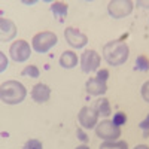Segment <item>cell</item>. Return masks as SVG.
Here are the masks:
<instances>
[{"instance_id":"obj_1","label":"cell","mask_w":149,"mask_h":149,"mask_svg":"<svg viewBox=\"0 0 149 149\" xmlns=\"http://www.w3.org/2000/svg\"><path fill=\"white\" fill-rule=\"evenodd\" d=\"M130 57V48L122 40H110L103 46V58L109 66H122Z\"/></svg>"},{"instance_id":"obj_2","label":"cell","mask_w":149,"mask_h":149,"mask_svg":"<svg viewBox=\"0 0 149 149\" xmlns=\"http://www.w3.org/2000/svg\"><path fill=\"white\" fill-rule=\"evenodd\" d=\"M27 90L18 81H6L0 86V98L5 104H19L26 100Z\"/></svg>"},{"instance_id":"obj_3","label":"cell","mask_w":149,"mask_h":149,"mask_svg":"<svg viewBox=\"0 0 149 149\" xmlns=\"http://www.w3.org/2000/svg\"><path fill=\"white\" fill-rule=\"evenodd\" d=\"M58 43V36L54 31H40L33 36L31 48L37 54H46Z\"/></svg>"},{"instance_id":"obj_4","label":"cell","mask_w":149,"mask_h":149,"mask_svg":"<svg viewBox=\"0 0 149 149\" xmlns=\"http://www.w3.org/2000/svg\"><path fill=\"white\" fill-rule=\"evenodd\" d=\"M94 130L97 137L103 139L104 142H116V139L121 137V127H116L109 119H103L102 122H98Z\"/></svg>"},{"instance_id":"obj_5","label":"cell","mask_w":149,"mask_h":149,"mask_svg":"<svg viewBox=\"0 0 149 149\" xmlns=\"http://www.w3.org/2000/svg\"><path fill=\"white\" fill-rule=\"evenodd\" d=\"M134 9L131 0H112L107 5V14L113 19H122L128 17Z\"/></svg>"},{"instance_id":"obj_6","label":"cell","mask_w":149,"mask_h":149,"mask_svg":"<svg viewBox=\"0 0 149 149\" xmlns=\"http://www.w3.org/2000/svg\"><path fill=\"white\" fill-rule=\"evenodd\" d=\"M31 49L33 48H30V43L27 40L18 39L10 45L9 55L14 61H17V63H24V61H27L31 57Z\"/></svg>"},{"instance_id":"obj_7","label":"cell","mask_w":149,"mask_h":149,"mask_svg":"<svg viewBox=\"0 0 149 149\" xmlns=\"http://www.w3.org/2000/svg\"><path fill=\"white\" fill-rule=\"evenodd\" d=\"M100 61H102V57L94 49H86V51L82 52L79 58V64L84 73H93V72H98Z\"/></svg>"},{"instance_id":"obj_8","label":"cell","mask_w":149,"mask_h":149,"mask_svg":"<svg viewBox=\"0 0 149 149\" xmlns=\"http://www.w3.org/2000/svg\"><path fill=\"white\" fill-rule=\"evenodd\" d=\"M64 39L74 49H82L86 43H88V36H86L85 33H82L81 30L74 29V27H66Z\"/></svg>"},{"instance_id":"obj_9","label":"cell","mask_w":149,"mask_h":149,"mask_svg":"<svg viewBox=\"0 0 149 149\" xmlns=\"http://www.w3.org/2000/svg\"><path fill=\"white\" fill-rule=\"evenodd\" d=\"M78 121L81 124V127L85 128V130H91V128H95L97 127V121H98V115L97 112L94 110V107H90V106H84L81 110H79V115H78Z\"/></svg>"},{"instance_id":"obj_10","label":"cell","mask_w":149,"mask_h":149,"mask_svg":"<svg viewBox=\"0 0 149 149\" xmlns=\"http://www.w3.org/2000/svg\"><path fill=\"white\" fill-rule=\"evenodd\" d=\"M17 26L12 19L2 18L0 19V40L2 42H10L17 36Z\"/></svg>"},{"instance_id":"obj_11","label":"cell","mask_w":149,"mask_h":149,"mask_svg":"<svg viewBox=\"0 0 149 149\" xmlns=\"http://www.w3.org/2000/svg\"><path fill=\"white\" fill-rule=\"evenodd\" d=\"M85 90L90 95H103L106 91H107V85L104 81L98 79L97 76L95 78H90L88 81L85 82Z\"/></svg>"},{"instance_id":"obj_12","label":"cell","mask_w":149,"mask_h":149,"mask_svg":"<svg viewBox=\"0 0 149 149\" xmlns=\"http://www.w3.org/2000/svg\"><path fill=\"white\" fill-rule=\"evenodd\" d=\"M31 98L36 103H46L51 98V88L46 84H36L31 90Z\"/></svg>"},{"instance_id":"obj_13","label":"cell","mask_w":149,"mask_h":149,"mask_svg":"<svg viewBox=\"0 0 149 149\" xmlns=\"http://www.w3.org/2000/svg\"><path fill=\"white\" fill-rule=\"evenodd\" d=\"M78 61L79 58L73 51H64L60 57V66L63 69H74L78 66Z\"/></svg>"},{"instance_id":"obj_14","label":"cell","mask_w":149,"mask_h":149,"mask_svg":"<svg viewBox=\"0 0 149 149\" xmlns=\"http://www.w3.org/2000/svg\"><path fill=\"white\" fill-rule=\"evenodd\" d=\"M51 12H52V15L60 21V22H63L67 17V12H69V6L67 3L64 2H54L51 5Z\"/></svg>"},{"instance_id":"obj_15","label":"cell","mask_w":149,"mask_h":149,"mask_svg":"<svg viewBox=\"0 0 149 149\" xmlns=\"http://www.w3.org/2000/svg\"><path fill=\"white\" fill-rule=\"evenodd\" d=\"M94 110L97 112L98 116H103V118H106L112 113V107H110V103L107 98H98L94 104Z\"/></svg>"},{"instance_id":"obj_16","label":"cell","mask_w":149,"mask_h":149,"mask_svg":"<svg viewBox=\"0 0 149 149\" xmlns=\"http://www.w3.org/2000/svg\"><path fill=\"white\" fill-rule=\"evenodd\" d=\"M134 70H139V72H149V58L146 55H139L134 61Z\"/></svg>"},{"instance_id":"obj_17","label":"cell","mask_w":149,"mask_h":149,"mask_svg":"<svg viewBox=\"0 0 149 149\" xmlns=\"http://www.w3.org/2000/svg\"><path fill=\"white\" fill-rule=\"evenodd\" d=\"M100 149H128V143L124 140L116 142H103L100 145Z\"/></svg>"},{"instance_id":"obj_18","label":"cell","mask_w":149,"mask_h":149,"mask_svg":"<svg viewBox=\"0 0 149 149\" xmlns=\"http://www.w3.org/2000/svg\"><path fill=\"white\" fill-rule=\"evenodd\" d=\"M21 74H22V76H30V78H33V79H37V78L40 76V72H39V69H37V66L30 64V66H27V67L22 69Z\"/></svg>"},{"instance_id":"obj_19","label":"cell","mask_w":149,"mask_h":149,"mask_svg":"<svg viewBox=\"0 0 149 149\" xmlns=\"http://www.w3.org/2000/svg\"><path fill=\"white\" fill-rule=\"evenodd\" d=\"M112 122H113L116 127H122L124 124L127 122V115L124 113V112H116V113L113 115V119H112Z\"/></svg>"},{"instance_id":"obj_20","label":"cell","mask_w":149,"mask_h":149,"mask_svg":"<svg viewBox=\"0 0 149 149\" xmlns=\"http://www.w3.org/2000/svg\"><path fill=\"white\" fill-rule=\"evenodd\" d=\"M22 149H43V143L37 139H30L24 143Z\"/></svg>"},{"instance_id":"obj_21","label":"cell","mask_w":149,"mask_h":149,"mask_svg":"<svg viewBox=\"0 0 149 149\" xmlns=\"http://www.w3.org/2000/svg\"><path fill=\"white\" fill-rule=\"evenodd\" d=\"M140 93H142V98H143V100H145L146 103H149V81H146V82L142 85Z\"/></svg>"},{"instance_id":"obj_22","label":"cell","mask_w":149,"mask_h":149,"mask_svg":"<svg viewBox=\"0 0 149 149\" xmlns=\"http://www.w3.org/2000/svg\"><path fill=\"white\" fill-rule=\"evenodd\" d=\"M109 76H110V73H109V70H106V69L97 72V78H98V79H102V81H104V82L109 79Z\"/></svg>"},{"instance_id":"obj_23","label":"cell","mask_w":149,"mask_h":149,"mask_svg":"<svg viewBox=\"0 0 149 149\" xmlns=\"http://www.w3.org/2000/svg\"><path fill=\"white\" fill-rule=\"evenodd\" d=\"M139 127H140L143 131H149V113L145 116V119H143V121H140Z\"/></svg>"},{"instance_id":"obj_24","label":"cell","mask_w":149,"mask_h":149,"mask_svg":"<svg viewBox=\"0 0 149 149\" xmlns=\"http://www.w3.org/2000/svg\"><path fill=\"white\" fill-rule=\"evenodd\" d=\"M76 136H78V139L82 142V143H86L90 139H88V136H86L84 131H82V128H78V131H76Z\"/></svg>"},{"instance_id":"obj_25","label":"cell","mask_w":149,"mask_h":149,"mask_svg":"<svg viewBox=\"0 0 149 149\" xmlns=\"http://www.w3.org/2000/svg\"><path fill=\"white\" fill-rule=\"evenodd\" d=\"M0 60H2V64H0V72H5L8 69V58L3 52H0Z\"/></svg>"},{"instance_id":"obj_26","label":"cell","mask_w":149,"mask_h":149,"mask_svg":"<svg viewBox=\"0 0 149 149\" xmlns=\"http://www.w3.org/2000/svg\"><path fill=\"white\" fill-rule=\"evenodd\" d=\"M134 149H149V146H146V145H137Z\"/></svg>"},{"instance_id":"obj_27","label":"cell","mask_w":149,"mask_h":149,"mask_svg":"<svg viewBox=\"0 0 149 149\" xmlns=\"http://www.w3.org/2000/svg\"><path fill=\"white\" fill-rule=\"evenodd\" d=\"M137 5L139 6H149V3H146V2H137Z\"/></svg>"},{"instance_id":"obj_28","label":"cell","mask_w":149,"mask_h":149,"mask_svg":"<svg viewBox=\"0 0 149 149\" xmlns=\"http://www.w3.org/2000/svg\"><path fill=\"white\" fill-rule=\"evenodd\" d=\"M76 149H90L88 146H86V145H82V146H78Z\"/></svg>"}]
</instances>
